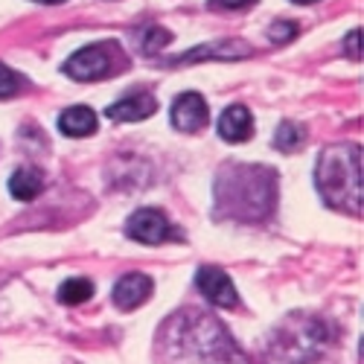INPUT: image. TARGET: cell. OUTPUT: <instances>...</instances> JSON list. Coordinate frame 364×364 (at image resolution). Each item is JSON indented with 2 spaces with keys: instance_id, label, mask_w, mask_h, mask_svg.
Returning a JSON list of instances; mask_svg holds the SVG:
<instances>
[{
  "instance_id": "6",
  "label": "cell",
  "mask_w": 364,
  "mask_h": 364,
  "mask_svg": "<svg viewBox=\"0 0 364 364\" xmlns=\"http://www.w3.org/2000/svg\"><path fill=\"white\" fill-rule=\"evenodd\" d=\"M196 289L213 303V306H222V309H233L239 306V294H236V286L233 280L225 274L222 268L216 265H201L196 271Z\"/></svg>"
},
{
  "instance_id": "23",
  "label": "cell",
  "mask_w": 364,
  "mask_h": 364,
  "mask_svg": "<svg viewBox=\"0 0 364 364\" xmlns=\"http://www.w3.org/2000/svg\"><path fill=\"white\" fill-rule=\"evenodd\" d=\"M36 4H65V0H36Z\"/></svg>"
},
{
  "instance_id": "16",
  "label": "cell",
  "mask_w": 364,
  "mask_h": 364,
  "mask_svg": "<svg viewBox=\"0 0 364 364\" xmlns=\"http://www.w3.org/2000/svg\"><path fill=\"white\" fill-rule=\"evenodd\" d=\"M90 297H94V283L87 277H73L58 286V300H62L65 306H79V303H85Z\"/></svg>"
},
{
  "instance_id": "5",
  "label": "cell",
  "mask_w": 364,
  "mask_h": 364,
  "mask_svg": "<svg viewBox=\"0 0 364 364\" xmlns=\"http://www.w3.org/2000/svg\"><path fill=\"white\" fill-rule=\"evenodd\" d=\"M126 236L134 242H143V245H161L166 239H175L178 233L172 230V222L155 207H143L134 210L126 222Z\"/></svg>"
},
{
  "instance_id": "2",
  "label": "cell",
  "mask_w": 364,
  "mask_h": 364,
  "mask_svg": "<svg viewBox=\"0 0 364 364\" xmlns=\"http://www.w3.org/2000/svg\"><path fill=\"white\" fill-rule=\"evenodd\" d=\"M277 207V172L257 164H228L213 184V213L230 222H262Z\"/></svg>"
},
{
  "instance_id": "9",
  "label": "cell",
  "mask_w": 364,
  "mask_h": 364,
  "mask_svg": "<svg viewBox=\"0 0 364 364\" xmlns=\"http://www.w3.org/2000/svg\"><path fill=\"white\" fill-rule=\"evenodd\" d=\"M151 297V280L146 274H126L114 286V306L119 312H134Z\"/></svg>"
},
{
  "instance_id": "13",
  "label": "cell",
  "mask_w": 364,
  "mask_h": 364,
  "mask_svg": "<svg viewBox=\"0 0 364 364\" xmlns=\"http://www.w3.org/2000/svg\"><path fill=\"white\" fill-rule=\"evenodd\" d=\"M58 129H62L65 137H90L100 129L97 111L87 108V105H73V108L62 111V117H58Z\"/></svg>"
},
{
  "instance_id": "15",
  "label": "cell",
  "mask_w": 364,
  "mask_h": 364,
  "mask_svg": "<svg viewBox=\"0 0 364 364\" xmlns=\"http://www.w3.org/2000/svg\"><path fill=\"white\" fill-rule=\"evenodd\" d=\"M134 41H137V47H140V53H146V55H155L158 50H164L169 41H172V33L169 29H164V26H143V29H137L134 33Z\"/></svg>"
},
{
  "instance_id": "1",
  "label": "cell",
  "mask_w": 364,
  "mask_h": 364,
  "mask_svg": "<svg viewBox=\"0 0 364 364\" xmlns=\"http://www.w3.org/2000/svg\"><path fill=\"white\" fill-rule=\"evenodd\" d=\"M161 347L166 364H248L230 332L198 309L178 312L161 329Z\"/></svg>"
},
{
  "instance_id": "3",
  "label": "cell",
  "mask_w": 364,
  "mask_h": 364,
  "mask_svg": "<svg viewBox=\"0 0 364 364\" xmlns=\"http://www.w3.org/2000/svg\"><path fill=\"white\" fill-rule=\"evenodd\" d=\"M315 187L326 207L341 213L361 216V146L355 143H336L326 146L315 166Z\"/></svg>"
},
{
  "instance_id": "22",
  "label": "cell",
  "mask_w": 364,
  "mask_h": 364,
  "mask_svg": "<svg viewBox=\"0 0 364 364\" xmlns=\"http://www.w3.org/2000/svg\"><path fill=\"white\" fill-rule=\"evenodd\" d=\"M291 4H303V6H306V4H318V0H291Z\"/></svg>"
},
{
  "instance_id": "18",
  "label": "cell",
  "mask_w": 364,
  "mask_h": 364,
  "mask_svg": "<svg viewBox=\"0 0 364 364\" xmlns=\"http://www.w3.org/2000/svg\"><path fill=\"white\" fill-rule=\"evenodd\" d=\"M21 76L15 73V70H9L4 62H0V100H9V97H15L18 90H21Z\"/></svg>"
},
{
  "instance_id": "20",
  "label": "cell",
  "mask_w": 364,
  "mask_h": 364,
  "mask_svg": "<svg viewBox=\"0 0 364 364\" xmlns=\"http://www.w3.org/2000/svg\"><path fill=\"white\" fill-rule=\"evenodd\" d=\"M254 4H257V0H210V6L222 9V12H242V9L254 6Z\"/></svg>"
},
{
  "instance_id": "10",
  "label": "cell",
  "mask_w": 364,
  "mask_h": 364,
  "mask_svg": "<svg viewBox=\"0 0 364 364\" xmlns=\"http://www.w3.org/2000/svg\"><path fill=\"white\" fill-rule=\"evenodd\" d=\"M251 55V47L242 41H216V44H201L184 55L172 58V65H187V62H207V58H219V62H233V58Z\"/></svg>"
},
{
  "instance_id": "8",
  "label": "cell",
  "mask_w": 364,
  "mask_h": 364,
  "mask_svg": "<svg viewBox=\"0 0 364 364\" xmlns=\"http://www.w3.org/2000/svg\"><path fill=\"white\" fill-rule=\"evenodd\" d=\"M169 119L178 132H201L210 123V108L201 94H181L172 102Z\"/></svg>"
},
{
  "instance_id": "17",
  "label": "cell",
  "mask_w": 364,
  "mask_h": 364,
  "mask_svg": "<svg viewBox=\"0 0 364 364\" xmlns=\"http://www.w3.org/2000/svg\"><path fill=\"white\" fill-rule=\"evenodd\" d=\"M303 140H306V132H303V126L291 123V119L280 123L277 132H274V146L280 151H297L303 146Z\"/></svg>"
},
{
  "instance_id": "11",
  "label": "cell",
  "mask_w": 364,
  "mask_h": 364,
  "mask_svg": "<svg viewBox=\"0 0 364 364\" xmlns=\"http://www.w3.org/2000/svg\"><path fill=\"white\" fill-rule=\"evenodd\" d=\"M219 137L228 143H245L254 134V117L245 105H228L219 117Z\"/></svg>"
},
{
  "instance_id": "4",
  "label": "cell",
  "mask_w": 364,
  "mask_h": 364,
  "mask_svg": "<svg viewBox=\"0 0 364 364\" xmlns=\"http://www.w3.org/2000/svg\"><path fill=\"white\" fill-rule=\"evenodd\" d=\"M329 350V326L321 318L294 312L274 329L265 350V364H323Z\"/></svg>"
},
{
  "instance_id": "12",
  "label": "cell",
  "mask_w": 364,
  "mask_h": 364,
  "mask_svg": "<svg viewBox=\"0 0 364 364\" xmlns=\"http://www.w3.org/2000/svg\"><path fill=\"white\" fill-rule=\"evenodd\" d=\"M155 111H158V102L149 94H132V97H123L119 102L105 108V114L111 119H117V123H137V119H146Z\"/></svg>"
},
{
  "instance_id": "19",
  "label": "cell",
  "mask_w": 364,
  "mask_h": 364,
  "mask_svg": "<svg viewBox=\"0 0 364 364\" xmlns=\"http://www.w3.org/2000/svg\"><path fill=\"white\" fill-rule=\"evenodd\" d=\"M294 36H297V23H291V21H277L268 26V38L274 44H289Z\"/></svg>"
},
{
  "instance_id": "7",
  "label": "cell",
  "mask_w": 364,
  "mask_h": 364,
  "mask_svg": "<svg viewBox=\"0 0 364 364\" xmlns=\"http://www.w3.org/2000/svg\"><path fill=\"white\" fill-rule=\"evenodd\" d=\"M108 70H111V58H108L105 47H82L65 62V73L76 82L102 79V76H108Z\"/></svg>"
},
{
  "instance_id": "21",
  "label": "cell",
  "mask_w": 364,
  "mask_h": 364,
  "mask_svg": "<svg viewBox=\"0 0 364 364\" xmlns=\"http://www.w3.org/2000/svg\"><path fill=\"white\" fill-rule=\"evenodd\" d=\"M358 38H361V29H353V33L347 36V41H344V47H347V53H350L353 58H361V53H358Z\"/></svg>"
},
{
  "instance_id": "14",
  "label": "cell",
  "mask_w": 364,
  "mask_h": 364,
  "mask_svg": "<svg viewBox=\"0 0 364 364\" xmlns=\"http://www.w3.org/2000/svg\"><path fill=\"white\" fill-rule=\"evenodd\" d=\"M41 190H44V172L36 166H21L9 178V193L18 201H33L41 196Z\"/></svg>"
}]
</instances>
